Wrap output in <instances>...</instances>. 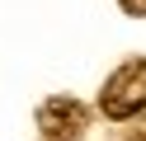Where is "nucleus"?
Here are the masks:
<instances>
[{"label": "nucleus", "mask_w": 146, "mask_h": 141, "mask_svg": "<svg viewBox=\"0 0 146 141\" xmlns=\"http://www.w3.org/2000/svg\"><path fill=\"white\" fill-rule=\"evenodd\" d=\"M118 5H123L127 14H137V19H146V0H118Z\"/></svg>", "instance_id": "obj_3"}, {"label": "nucleus", "mask_w": 146, "mask_h": 141, "mask_svg": "<svg viewBox=\"0 0 146 141\" xmlns=\"http://www.w3.org/2000/svg\"><path fill=\"white\" fill-rule=\"evenodd\" d=\"M90 127V108L71 94H52L38 103V132L42 141H80Z\"/></svg>", "instance_id": "obj_2"}, {"label": "nucleus", "mask_w": 146, "mask_h": 141, "mask_svg": "<svg viewBox=\"0 0 146 141\" xmlns=\"http://www.w3.org/2000/svg\"><path fill=\"white\" fill-rule=\"evenodd\" d=\"M127 141H146V118H137L132 127H127Z\"/></svg>", "instance_id": "obj_4"}, {"label": "nucleus", "mask_w": 146, "mask_h": 141, "mask_svg": "<svg viewBox=\"0 0 146 141\" xmlns=\"http://www.w3.org/2000/svg\"><path fill=\"white\" fill-rule=\"evenodd\" d=\"M99 108H104L113 122H127V118H137V113L146 108V56L118 66V71L104 80V89H99Z\"/></svg>", "instance_id": "obj_1"}]
</instances>
